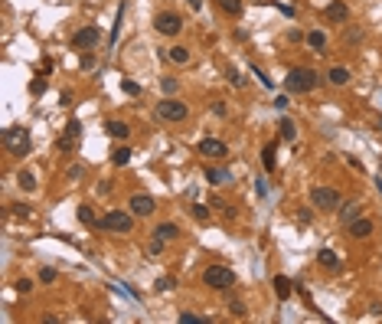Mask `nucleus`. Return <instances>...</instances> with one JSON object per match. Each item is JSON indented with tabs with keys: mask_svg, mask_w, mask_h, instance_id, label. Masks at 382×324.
Returning <instances> with one entry per match:
<instances>
[{
	"mask_svg": "<svg viewBox=\"0 0 382 324\" xmlns=\"http://www.w3.org/2000/svg\"><path fill=\"white\" fill-rule=\"evenodd\" d=\"M317 85H320V75L314 69H291L284 75V88L288 92H314Z\"/></svg>",
	"mask_w": 382,
	"mask_h": 324,
	"instance_id": "1",
	"label": "nucleus"
},
{
	"mask_svg": "<svg viewBox=\"0 0 382 324\" xmlns=\"http://www.w3.org/2000/svg\"><path fill=\"white\" fill-rule=\"evenodd\" d=\"M203 285H209L212 292H229L235 285V272L226 265H206L203 272Z\"/></svg>",
	"mask_w": 382,
	"mask_h": 324,
	"instance_id": "2",
	"label": "nucleus"
},
{
	"mask_svg": "<svg viewBox=\"0 0 382 324\" xmlns=\"http://www.w3.org/2000/svg\"><path fill=\"white\" fill-rule=\"evenodd\" d=\"M98 229L105 233H131L134 229V213H124V210H108L105 216L98 219Z\"/></svg>",
	"mask_w": 382,
	"mask_h": 324,
	"instance_id": "3",
	"label": "nucleus"
},
{
	"mask_svg": "<svg viewBox=\"0 0 382 324\" xmlns=\"http://www.w3.org/2000/svg\"><path fill=\"white\" fill-rule=\"evenodd\" d=\"M4 148H7V154L23 157L30 151V131L26 128H7L4 131Z\"/></svg>",
	"mask_w": 382,
	"mask_h": 324,
	"instance_id": "4",
	"label": "nucleus"
},
{
	"mask_svg": "<svg viewBox=\"0 0 382 324\" xmlns=\"http://www.w3.org/2000/svg\"><path fill=\"white\" fill-rule=\"evenodd\" d=\"M186 115H190V108H186L180 99H163V102H157V118H160V121H183Z\"/></svg>",
	"mask_w": 382,
	"mask_h": 324,
	"instance_id": "5",
	"label": "nucleus"
},
{
	"mask_svg": "<svg viewBox=\"0 0 382 324\" xmlns=\"http://www.w3.org/2000/svg\"><path fill=\"white\" fill-rule=\"evenodd\" d=\"M310 203H314L317 210H323V213L340 210V194L333 187H314L310 190Z\"/></svg>",
	"mask_w": 382,
	"mask_h": 324,
	"instance_id": "6",
	"label": "nucleus"
},
{
	"mask_svg": "<svg viewBox=\"0 0 382 324\" xmlns=\"http://www.w3.org/2000/svg\"><path fill=\"white\" fill-rule=\"evenodd\" d=\"M154 30L160 33V36H177V33L183 30V20H180L177 13L163 10V13H157V17H154Z\"/></svg>",
	"mask_w": 382,
	"mask_h": 324,
	"instance_id": "7",
	"label": "nucleus"
},
{
	"mask_svg": "<svg viewBox=\"0 0 382 324\" xmlns=\"http://www.w3.org/2000/svg\"><path fill=\"white\" fill-rule=\"evenodd\" d=\"M98 39H101L98 26H82V30L72 36V46L75 50H92V46H98Z\"/></svg>",
	"mask_w": 382,
	"mask_h": 324,
	"instance_id": "8",
	"label": "nucleus"
},
{
	"mask_svg": "<svg viewBox=\"0 0 382 324\" xmlns=\"http://www.w3.org/2000/svg\"><path fill=\"white\" fill-rule=\"evenodd\" d=\"M128 210L134 213V216H150V213L157 210V203H154V197H147V194H134L128 200Z\"/></svg>",
	"mask_w": 382,
	"mask_h": 324,
	"instance_id": "9",
	"label": "nucleus"
},
{
	"mask_svg": "<svg viewBox=\"0 0 382 324\" xmlns=\"http://www.w3.org/2000/svg\"><path fill=\"white\" fill-rule=\"evenodd\" d=\"M199 154L222 161V157L229 154V148H226V141H219V137H203V141H199Z\"/></svg>",
	"mask_w": 382,
	"mask_h": 324,
	"instance_id": "10",
	"label": "nucleus"
},
{
	"mask_svg": "<svg viewBox=\"0 0 382 324\" xmlns=\"http://www.w3.org/2000/svg\"><path fill=\"white\" fill-rule=\"evenodd\" d=\"M79 134H82V125L79 121H69L66 131H62V137H59V151H72L75 141H79Z\"/></svg>",
	"mask_w": 382,
	"mask_h": 324,
	"instance_id": "11",
	"label": "nucleus"
},
{
	"mask_svg": "<svg viewBox=\"0 0 382 324\" xmlns=\"http://www.w3.org/2000/svg\"><path fill=\"white\" fill-rule=\"evenodd\" d=\"M337 213H340V223H343V226H350L353 219H359V216H363V203H359V200H350V203H343Z\"/></svg>",
	"mask_w": 382,
	"mask_h": 324,
	"instance_id": "12",
	"label": "nucleus"
},
{
	"mask_svg": "<svg viewBox=\"0 0 382 324\" xmlns=\"http://www.w3.org/2000/svg\"><path fill=\"white\" fill-rule=\"evenodd\" d=\"M372 229H376V226H372V219H353L350 226H346V233H350L353 239H366V236H372Z\"/></svg>",
	"mask_w": 382,
	"mask_h": 324,
	"instance_id": "13",
	"label": "nucleus"
},
{
	"mask_svg": "<svg viewBox=\"0 0 382 324\" xmlns=\"http://www.w3.org/2000/svg\"><path fill=\"white\" fill-rule=\"evenodd\" d=\"M327 20H333V23H346V20H350V7L340 4V0H333V4H327Z\"/></svg>",
	"mask_w": 382,
	"mask_h": 324,
	"instance_id": "14",
	"label": "nucleus"
},
{
	"mask_svg": "<svg viewBox=\"0 0 382 324\" xmlns=\"http://www.w3.org/2000/svg\"><path fill=\"white\" fill-rule=\"evenodd\" d=\"M206 180L222 187V183H232V174H229L226 167H206Z\"/></svg>",
	"mask_w": 382,
	"mask_h": 324,
	"instance_id": "15",
	"label": "nucleus"
},
{
	"mask_svg": "<svg viewBox=\"0 0 382 324\" xmlns=\"http://www.w3.org/2000/svg\"><path fill=\"white\" fill-rule=\"evenodd\" d=\"M271 285H275V295H278V298H291V292H294V285H291V279H288V275H275V282H271Z\"/></svg>",
	"mask_w": 382,
	"mask_h": 324,
	"instance_id": "16",
	"label": "nucleus"
},
{
	"mask_svg": "<svg viewBox=\"0 0 382 324\" xmlns=\"http://www.w3.org/2000/svg\"><path fill=\"white\" fill-rule=\"evenodd\" d=\"M327 79H330V85H346V82H350V69L346 66H333L327 72Z\"/></svg>",
	"mask_w": 382,
	"mask_h": 324,
	"instance_id": "17",
	"label": "nucleus"
},
{
	"mask_svg": "<svg viewBox=\"0 0 382 324\" xmlns=\"http://www.w3.org/2000/svg\"><path fill=\"white\" fill-rule=\"evenodd\" d=\"M105 128H108V134H111V137H118V141H124V137H128V134H131V128H128V121H118V118H115V121H108V125H105Z\"/></svg>",
	"mask_w": 382,
	"mask_h": 324,
	"instance_id": "18",
	"label": "nucleus"
},
{
	"mask_svg": "<svg viewBox=\"0 0 382 324\" xmlns=\"http://www.w3.org/2000/svg\"><path fill=\"white\" fill-rule=\"evenodd\" d=\"M154 236H160L163 243H173V239L180 236V229H177V226H173V223H160V226H157V229H154Z\"/></svg>",
	"mask_w": 382,
	"mask_h": 324,
	"instance_id": "19",
	"label": "nucleus"
},
{
	"mask_svg": "<svg viewBox=\"0 0 382 324\" xmlns=\"http://www.w3.org/2000/svg\"><path fill=\"white\" fill-rule=\"evenodd\" d=\"M317 262H320L323 268H340V259H337V252H333V249H320V252H317Z\"/></svg>",
	"mask_w": 382,
	"mask_h": 324,
	"instance_id": "20",
	"label": "nucleus"
},
{
	"mask_svg": "<svg viewBox=\"0 0 382 324\" xmlns=\"http://www.w3.org/2000/svg\"><path fill=\"white\" fill-rule=\"evenodd\" d=\"M307 46H314L317 53H323V46H327V33H323V30H310L307 33Z\"/></svg>",
	"mask_w": 382,
	"mask_h": 324,
	"instance_id": "21",
	"label": "nucleus"
},
{
	"mask_svg": "<svg viewBox=\"0 0 382 324\" xmlns=\"http://www.w3.org/2000/svg\"><path fill=\"white\" fill-rule=\"evenodd\" d=\"M167 56H170V63H177V66L190 63V50H186V46H170V53H167Z\"/></svg>",
	"mask_w": 382,
	"mask_h": 324,
	"instance_id": "22",
	"label": "nucleus"
},
{
	"mask_svg": "<svg viewBox=\"0 0 382 324\" xmlns=\"http://www.w3.org/2000/svg\"><path fill=\"white\" fill-rule=\"evenodd\" d=\"M111 164H115V167H128L131 164V148H118L115 154H111Z\"/></svg>",
	"mask_w": 382,
	"mask_h": 324,
	"instance_id": "23",
	"label": "nucleus"
},
{
	"mask_svg": "<svg viewBox=\"0 0 382 324\" xmlns=\"http://www.w3.org/2000/svg\"><path fill=\"white\" fill-rule=\"evenodd\" d=\"M222 13H229V17H239L242 13V0H219Z\"/></svg>",
	"mask_w": 382,
	"mask_h": 324,
	"instance_id": "24",
	"label": "nucleus"
},
{
	"mask_svg": "<svg viewBox=\"0 0 382 324\" xmlns=\"http://www.w3.org/2000/svg\"><path fill=\"white\" fill-rule=\"evenodd\" d=\"M17 183H20V187H23V190H36V177H33L30 170H23V174L17 177Z\"/></svg>",
	"mask_w": 382,
	"mask_h": 324,
	"instance_id": "25",
	"label": "nucleus"
},
{
	"mask_svg": "<svg viewBox=\"0 0 382 324\" xmlns=\"http://www.w3.org/2000/svg\"><path fill=\"white\" fill-rule=\"evenodd\" d=\"M79 219L85 226H98V219H95V213H92V206H79Z\"/></svg>",
	"mask_w": 382,
	"mask_h": 324,
	"instance_id": "26",
	"label": "nucleus"
},
{
	"mask_svg": "<svg viewBox=\"0 0 382 324\" xmlns=\"http://www.w3.org/2000/svg\"><path fill=\"white\" fill-rule=\"evenodd\" d=\"M278 128H281V137H284V141H294V134H297V131H294V121H288V118H284Z\"/></svg>",
	"mask_w": 382,
	"mask_h": 324,
	"instance_id": "27",
	"label": "nucleus"
},
{
	"mask_svg": "<svg viewBox=\"0 0 382 324\" xmlns=\"http://www.w3.org/2000/svg\"><path fill=\"white\" fill-rule=\"evenodd\" d=\"M190 213H193L196 219H209V206H203V203H193V206H190Z\"/></svg>",
	"mask_w": 382,
	"mask_h": 324,
	"instance_id": "28",
	"label": "nucleus"
},
{
	"mask_svg": "<svg viewBox=\"0 0 382 324\" xmlns=\"http://www.w3.org/2000/svg\"><path fill=\"white\" fill-rule=\"evenodd\" d=\"M160 88H163V92H167V95H173V92H177V88H180V82H177V79H173V75H167V79L160 82Z\"/></svg>",
	"mask_w": 382,
	"mask_h": 324,
	"instance_id": "29",
	"label": "nucleus"
},
{
	"mask_svg": "<svg viewBox=\"0 0 382 324\" xmlns=\"http://www.w3.org/2000/svg\"><path fill=\"white\" fill-rule=\"evenodd\" d=\"M229 311H232L235 318H245V314H248V311H245V305H242V301H229Z\"/></svg>",
	"mask_w": 382,
	"mask_h": 324,
	"instance_id": "30",
	"label": "nucleus"
},
{
	"mask_svg": "<svg viewBox=\"0 0 382 324\" xmlns=\"http://www.w3.org/2000/svg\"><path fill=\"white\" fill-rule=\"evenodd\" d=\"M121 88H124L128 95H141V85H137V82H131V79H124V82H121Z\"/></svg>",
	"mask_w": 382,
	"mask_h": 324,
	"instance_id": "31",
	"label": "nucleus"
},
{
	"mask_svg": "<svg viewBox=\"0 0 382 324\" xmlns=\"http://www.w3.org/2000/svg\"><path fill=\"white\" fill-rule=\"evenodd\" d=\"M30 92H33V95H43V92H46V79H33V82H30Z\"/></svg>",
	"mask_w": 382,
	"mask_h": 324,
	"instance_id": "32",
	"label": "nucleus"
},
{
	"mask_svg": "<svg viewBox=\"0 0 382 324\" xmlns=\"http://www.w3.org/2000/svg\"><path fill=\"white\" fill-rule=\"evenodd\" d=\"M265 167L275 170V144H268V148H265Z\"/></svg>",
	"mask_w": 382,
	"mask_h": 324,
	"instance_id": "33",
	"label": "nucleus"
},
{
	"mask_svg": "<svg viewBox=\"0 0 382 324\" xmlns=\"http://www.w3.org/2000/svg\"><path fill=\"white\" fill-rule=\"evenodd\" d=\"M180 324H206V321L196 318V314H190V311H183V314H180Z\"/></svg>",
	"mask_w": 382,
	"mask_h": 324,
	"instance_id": "34",
	"label": "nucleus"
},
{
	"mask_svg": "<svg viewBox=\"0 0 382 324\" xmlns=\"http://www.w3.org/2000/svg\"><path fill=\"white\" fill-rule=\"evenodd\" d=\"M39 282H46V285H49V282H56V268H49V265H46L43 272H39Z\"/></svg>",
	"mask_w": 382,
	"mask_h": 324,
	"instance_id": "35",
	"label": "nucleus"
},
{
	"mask_svg": "<svg viewBox=\"0 0 382 324\" xmlns=\"http://www.w3.org/2000/svg\"><path fill=\"white\" fill-rule=\"evenodd\" d=\"M13 288H17L20 295H26V292H30V288H33V282H30V279H20V282H17V285H13Z\"/></svg>",
	"mask_w": 382,
	"mask_h": 324,
	"instance_id": "36",
	"label": "nucleus"
},
{
	"mask_svg": "<svg viewBox=\"0 0 382 324\" xmlns=\"http://www.w3.org/2000/svg\"><path fill=\"white\" fill-rule=\"evenodd\" d=\"M229 82H232V85H245V79H242L235 69H229Z\"/></svg>",
	"mask_w": 382,
	"mask_h": 324,
	"instance_id": "37",
	"label": "nucleus"
},
{
	"mask_svg": "<svg viewBox=\"0 0 382 324\" xmlns=\"http://www.w3.org/2000/svg\"><path fill=\"white\" fill-rule=\"evenodd\" d=\"M66 177H69V180H79V177H82V167H79V164H75V167H69Z\"/></svg>",
	"mask_w": 382,
	"mask_h": 324,
	"instance_id": "38",
	"label": "nucleus"
},
{
	"mask_svg": "<svg viewBox=\"0 0 382 324\" xmlns=\"http://www.w3.org/2000/svg\"><path fill=\"white\" fill-rule=\"evenodd\" d=\"M170 288H173V279H160V282H157V292H170Z\"/></svg>",
	"mask_w": 382,
	"mask_h": 324,
	"instance_id": "39",
	"label": "nucleus"
},
{
	"mask_svg": "<svg viewBox=\"0 0 382 324\" xmlns=\"http://www.w3.org/2000/svg\"><path fill=\"white\" fill-rule=\"evenodd\" d=\"M359 39H363V33H359V30H350V33H346V43H359Z\"/></svg>",
	"mask_w": 382,
	"mask_h": 324,
	"instance_id": "40",
	"label": "nucleus"
},
{
	"mask_svg": "<svg viewBox=\"0 0 382 324\" xmlns=\"http://www.w3.org/2000/svg\"><path fill=\"white\" fill-rule=\"evenodd\" d=\"M95 66V56L92 53H85V56H82V69H92Z\"/></svg>",
	"mask_w": 382,
	"mask_h": 324,
	"instance_id": "41",
	"label": "nucleus"
},
{
	"mask_svg": "<svg viewBox=\"0 0 382 324\" xmlns=\"http://www.w3.org/2000/svg\"><path fill=\"white\" fill-rule=\"evenodd\" d=\"M190 4V10H203V0H186Z\"/></svg>",
	"mask_w": 382,
	"mask_h": 324,
	"instance_id": "42",
	"label": "nucleus"
},
{
	"mask_svg": "<svg viewBox=\"0 0 382 324\" xmlns=\"http://www.w3.org/2000/svg\"><path fill=\"white\" fill-rule=\"evenodd\" d=\"M376 187H379V194H382V180H376Z\"/></svg>",
	"mask_w": 382,
	"mask_h": 324,
	"instance_id": "43",
	"label": "nucleus"
}]
</instances>
